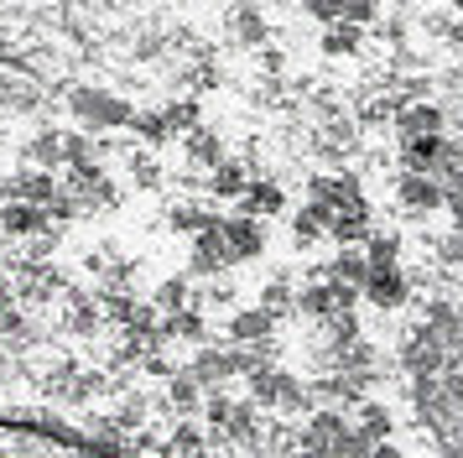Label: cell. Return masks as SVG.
I'll list each match as a JSON object with an SVG mask.
<instances>
[{
	"instance_id": "cell-4",
	"label": "cell",
	"mask_w": 463,
	"mask_h": 458,
	"mask_svg": "<svg viewBox=\"0 0 463 458\" xmlns=\"http://www.w3.org/2000/svg\"><path fill=\"white\" fill-rule=\"evenodd\" d=\"M401 193H406V204H411V208H432V204H438V187L427 183V177H406Z\"/></svg>"
},
{
	"instance_id": "cell-7",
	"label": "cell",
	"mask_w": 463,
	"mask_h": 458,
	"mask_svg": "<svg viewBox=\"0 0 463 458\" xmlns=\"http://www.w3.org/2000/svg\"><path fill=\"white\" fill-rule=\"evenodd\" d=\"M375 458H396V453H391V448H380V453H375Z\"/></svg>"
},
{
	"instance_id": "cell-5",
	"label": "cell",
	"mask_w": 463,
	"mask_h": 458,
	"mask_svg": "<svg viewBox=\"0 0 463 458\" xmlns=\"http://www.w3.org/2000/svg\"><path fill=\"white\" fill-rule=\"evenodd\" d=\"M245 204L255 208V214H276V208H281V193H276V187H245Z\"/></svg>"
},
{
	"instance_id": "cell-1",
	"label": "cell",
	"mask_w": 463,
	"mask_h": 458,
	"mask_svg": "<svg viewBox=\"0 0 463 458\" xmlns=\"http://www.w3.org/2000/svg\"><path fill=\"white\" fill-rule=\"evenodd\" d=\"M219 240H224L230 261H245V255L260 250V224L255 219H230V224H219Z\"/></svg>"
},
{
	"instance_id": "cell-6",
	"label": "cell",
	"mask_w": 463,
	"mask_h": 458,
	"mask_svg": "<svg viewBox=\"0 0 463 458\" xmlns=\"http://www.w3.org/2000/svg\"><path fill=\"white\" fill-rule=\"evenodd\" d=\"M438 157V136H417V141H406V162L411 167H427Z\"/></svg>"
},
{
	"instance_id": "cell-3",
	"label": "cell",
	"mask_w": 463,
	"mask_h": 458,
	"mask_svg": "<svg viewBox=\"0 0 463 458\" xmlns=\"http://www.w3.org/2000/svg\"><path fill=\"white\" fill-rule=\"evenodd\" d=\"M401 130H406V141H417V136H438V115H432V110H411V115L401 120Z\"/></svg>"
},
{
	"instance_id": "cell-2",
	"label": "cell",
	"mask_w": 463,
	"mask_h": 458,
	"mask_svg": "<svg viewBox=\"0 0 463 458\" xmlns=\"http://www.w3.org/2000/svg\"><path fill=\"white\" fill-rule=\"evenodd\" d=\"M364 291H370V302H380V308H396L401 297H406V281H401L396 266H370L364 271Z\"/></svg>"
}]
</instances>
